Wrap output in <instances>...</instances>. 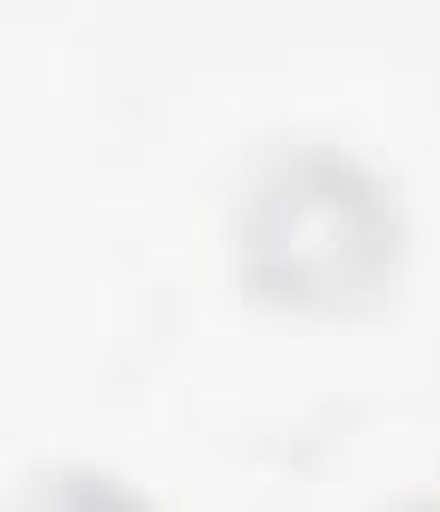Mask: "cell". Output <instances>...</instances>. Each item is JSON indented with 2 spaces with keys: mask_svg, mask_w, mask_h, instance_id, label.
<instances>
[{
  "mask_svg": "<svg viewBox=\"0 0 440 512\" xmlns=\"http://www.w3.org/2000/svg\"><path fill=\"white\" fill-rule=\"evenodd\" d=\"M398 217L380 181L338 145H278L242 199V278L260 302L362 314L386 296Z\"/></svg>",
  "mask_w": 440,
  "mask_h": 512,
  "instance_id": "1",
  "label": "cell"
},
{
  "mask_svg": "<svg viewBox=\"0 0 440 512\" xmlns=\"http://www.w3.org/2000/svg\"><path fill=\"white\" fill-rule=\"evenodd\" d=\"M404 512H440V500H422V506H404Z\"/></svg>",
  "mask_w": 440,
  "mask_h": 512,
  "instance_id": "2",
  "label": "cell"
}]
</instances>
